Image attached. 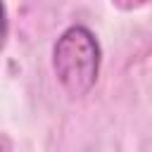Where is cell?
Here are the masks:
<instances>
[{"mask_svg":"<svg viewBox=\"0 0 152 152\" xmlns=\"http://www.w3.org/2000/svg\"><path fill=\"white\" fill-rule=\"evenodd\" d=\"M52 69L69 95L90 93L100 74V43L93 31L86 26L66 28L52 48Z\"/></svg>","mask_w":152,"mask_h":152,"instance_id":"cell-1","label":"cell"},{"mask_svg":"<svg viewBox=\"0 0 152 152\" xmlns=\"http://www.w3.org/2000/svg\"><path fill=\"white\" fill-rule=\"evenodd\" d=\"M5 38H7V12H5V5L0 0V48H2Z\"/></svg>","mask_w":152,"mask_h":152,"instance_id":"cell-2","label":"cell"},{"mask_svg":"<svg viewBox=\"0 0 152 152\" xmlns=\"http://www.w3.org/2000/svg\"><path fill=\"white\" fill-rule=\"evenodd\" d=\"M112 2H116V5H121V7H138V5H145V2H150V0H112Z\"/></svg>","mask_w":152,"mask_h":152,"instance_id":"cell-3","label":"cell"}]
</instances>
